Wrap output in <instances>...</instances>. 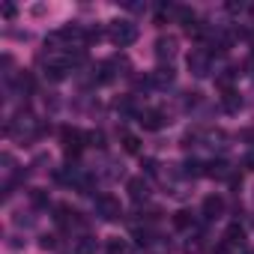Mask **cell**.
<instances>
[{
    "label": "cell",
    "mask_w": 254,
    "mask_h": 254,
    "mask_svg": "<svg viewBox=\"0 0 254 254\" xmlns=\"http://www.w3.org/2000/svg\"><path fill=\"white\" fill-rule=\"evenodd\" d=\"M108 39L114 45H120V48L132 45V42H138V24L129 21V18H117V21L108 24Z\"/></svg>",
    "instance_id": "1"
},
{
    "label": "cell",
    "mask_w": 254,
    "mask_h": 254,
    "mask_svg": "<svg viewBox=\"0 0 254 254\" xmlns=\"http://www.w3.org/2000/svg\"><path fill=\"white\" fill-rule=\"evenodd\" d=\"M39 132V126H36V117L33 114H18L6 123V135L18 138V141H30L33 135Z\"/></svg>",
    "instance_id": "2"
},
{
    "label": "cell",
    "mask_w": 254,
    "mask_h": 254,
    "mask_svg": "<svg viewBox=\"0 0 254 254\" xmlns=\"http://www.w3.org/2000/svg\"><path fill=\"white\" fill-rule=\"evenodd\" d=\"M96 215L102 221H117L123 215V206H120V200L114 194H99L96 197Z\"/></svg>",
    "instance_id": "3"
},
{
    "label": "cell",
    "mask_w": 254,
    "mask_h": 254,
    "mask_svg": "<svg viewBox=\"0 0 254 254\" xmlns=\"http://www.w3.org/2000/svg\"><path fill=\"white\" fill-rule=\"evenodd\" d=\"M177 51H180V39H177V36H159V39H156V57H159L162 63H165V60L171 63V60L177 57Z\"/></svg>",
    "instance_id": "4"
},
{
    "label": "cell",
    "mask_w": 254,
    "mask_h": 254,
    "mask_svg": "<svg viewBox=\"0 0 254 254\" xmlns=\"http://www.w3.org/2000/svg\"><path fill=\"white\" fill-rule=\"evenodd\" d=\"M60 141H63L66 156H75V153H81V147H84L87 135H81L78 129H63V132H60Z\"/></svg>",
    "instance_id": "5"
},
{
    "label": "cell",
    "mask_w": 254,
    "mask_h": 254,
    "mask_svg": "<svg viewBox=\"0 0 254 254\" xmlns=\"http://www.w3.org/2000/svg\"><path fill=\"white\" fill-rule=\"evenodd\" d=\"M174 78H177V72L171 69V63H162V66H156V69L150 72V84H153V87H159V90L171 87V84H174Z\"/></svg>",
    "instance_id": "6"
},
{
    "label": "cell",
    "mask_w": 254,
    "mask_h": 254,
    "mask_svg": "<svg viewBox=\"0 0 254 254\" xmlns=\"http://www.w3.org/2000/svg\"><path fill=\"white\" fill-rule=\"evenodd\" d=\"M138 123L144 126V129H150V132H159V129H165L171 120H168L162 111H144V114L138 117Z\"/></svg>",
    "instance_id": "7"
},
{
    "label": "cell",
    "mask_w": 254,
    "mask_h": 254,
    "mask_svg": "<svg viewBox=\"0 0 254 254\" xmlns=\"http://www.w3.org/2000/svg\"><path fill=\"white\" fill-rule=\"evenodd\" d=\"M126 189H129V197H132L135 203H144V200L150 197V183H147L144 177H132Z\"/></svg>",
    "instance_id": "8"
},
{
    "label": "cell",
    "mask_w": 254,
    "mask_h": 254,
    "mask_svg": "<svg viewBox=\"0 0 254 254\" xmlns=\"http://www.w3.org/2000/svg\"><path fill=\"white\" fill-rule=\"evenodd\" d=\"M189 69L197 75V78H206L209 75V57L203 51H191L189 54Z\"/></svg>",
    "instance_id": "9"
},
{
    "label": "cell",
    "mask_w": 254,
    "mask_h": 254,
    "mask_svg": "<svg viewBox=\"0 0 254 254\" xmlns=\"http://www.w3.org/2000/svg\"><path fill=\"white\" fill-rule=\"evenodd\" d=\"M221 212H224V197H221V194H206V197H203V218L212 221V218H218Z\"/></svg>",
    "instance_id": "10"
},
{
    "label": "cell",
    "mask_w": 254,
    "mask_h": 254,
    "mask_svg": "<svg viewBox=\"0 0 254 254\" xmlns=\"http://www.w3.org/2000/svg\"><path fill=\"white\" fill-rule=\"evenodd\" d=\"M206 177H212V180H224V177H230L227 162H209V165H206Z\"/></svg>",
    "instance_id": "11"
},
{
    "label": "cell",
    "mask_w": 254,
    "mask_h": 254,
    "mask_svg": "<svg viewBox=\"0 0 254 254\" xmlns=\"http://www.w3.org/2000/svg\"><path fill=\"white\" fill-rule=\"evenodd\" d=\"M108 254H132V245L120 236H111L108 239Z\"/></svg>",
    "instance_id": "12"
},
{
    "label": "cell",
    "mask_w": 254,
    "mask_h": 254,
    "mask_svg": "<svg viewBox=\"0 0 254 254\" xmlns=\"http://www.w3.org/2000/svg\"><path fill=\"white\" fill-rule=\"evenodd\" d=\"M221 105H224V111H230V114H236L239 108H242V99L233 93V90H224V96H221Z\"/></svg>",
    "instance_id": "13"
},
{
    "label": "cell",
    "mask_w": 254,
    "mask_h": 254,
    "mask_svg": "<svg viewBox=\"0 0 254 254\" xmlns=\"http://www.w3.org/2000/svg\"><path fill=\"white\" fill-rule=\"evenodd\" d=\"M96 251H99V245H96L93 236H81L75 242V254H96Z\"/></svg>",
    "instance_id": "14"
},
{
    "label": "cell",
    "mask_w": 254,
    "mask_h": 254,
    "mask_svg": "<svg viewBox=\"0 0 254 254\" xmlns=\"http://www.w3.org/2000/svg\"><path fill=\"white\" fill-rule=\"evenodd\" d=\"M191 224H194V215H191L189 209L174 212V227H177V230H186V227H191Z\"/></svg>",
    "instance_id": "15"
},
{
    "label": "cell",
    "mask_w": 254,
    "mask_h": 254,
    "mask_svg": "<svg viewBox=\"0 0 254 254\" xmlns=\"http://www.w3.org/2000/svg\"><path fill=\"white\" fill-rule=\"evenodd\" d=\"M45 75H48L51 81H63V78L69 75V69H66L63 63H51V60H48V69H45Z\"/></svg>",
    "instance_id": "16"
},
{
    "label": "cell",
    "mask_w": 254,
    "mask_h": 254,
    "mask_svg": "<svg viewBox=\"0 0 254 254\" xmlns=\"http://www.w3.org/2000/svg\"><path fill=\"white\" fill-rule=\"evenodd\" d=\"M123 147H126V153H138L141 150V141L135 135H123Z\"/></svg>",
    "instance_id": "17"
},
{
    "label": "cell",
    "mask_w": 254,
    "mask_h": 254,
    "mask_svg": "<svg viewBox=\"0 0 254 254\" xmlns=\"http://www.w3.org/2000/svg\"><path fill=\"white\" fill-rule=\"evenodd\" d=\"M87 147H105V135L102 132H87Z\"/></svg>",
    "instance_id": "18"
},
{
    "label": "cell",
    "mask_w": 254,
    "mask_h": 254,
    "mask_svg": "<svg viewBox=\"0 0 254 254\" xmlns=\"http://www.w3.org/2000/svg\"><path fill=\"white\" fill-rule=\"evenodd\" d=\"M39 245L48 251V248H54V245H57V239H54V236H42V239H39Z\"/></svg>",
    "instance_id": "19"
},
{
    "label": "cell",
    "mask_w": 254,
    "mask_h": 254,
    "mask_svg": "<svg viewBox=\"0 0 254 254\" xmlns=\"http://www.w3.org/2000/svg\"><path fill=\"white\" fill-rule=\"evenodd\" d=\"M3 15H6V18H12V15H15V6H12V3H6V6H3Z\"/></svg>",
    "instance_id": "20"
},
{
    "label": "cell",
    "mask_w": 254,
    "mask_h": 254,
    "mask_svg": "<svg viewBox=\"0 0 254 254\" xmlns=\"http://www.w3.org/2000/svg\"><path fill=\"white\" fill-rule=\"evenodd\" d=\"M9 245H12V248H21V245H24V239H18V236H12V239H9Z\"/></svg>",
    "instance_id": "21"
}]
</instances>
